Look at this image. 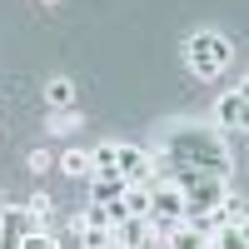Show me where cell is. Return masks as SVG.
<instances>
[{
	"instance_id": "cell-1",
	"label": "cell",
	"mask_w": 249,
	"mask_h": 249,
	"mask_svg": "<svg viewBox=\"0 0 249 249\" xmlns=\"http://www.w3.org/2000/svg\"><path fill=\"white\" fill-rule=\"evenodd\" d=\"M160 150L170 155L175 175H179V170H195V175L230 179V144H224V135H219V130H199V124H175V130L160 140Z\"/></svg>"
},
{
	"instance_id": "cell-2",
	"label": "cell",
	"mask_w": 249,
	"mask_h": 249,
	"mask_svg": "<svg viewBox=\"0 0 249 249\" xmlns=\"http://www.w3.org/2000/svg\"><path fill=\"white\" fill-rule=\"evenodd\" d=\"M184 65H190V75H199V80H219L234 65V45L219 30H199V35L184 40Z\"/></svg>"
},
{
	"instance_id": "cell-3",
	"label": "cell",
	"mask_w": 249,
	"mask_h": 249,
	"mask_svg": "<svg viewBox=\"0 0 249 249\" xmlns=\"http://www.w3.org/2000/svg\"><path fill=\"white\" fill-rule=\"evenodd\" d=\"M144 219H150V230H155L160 239H164V234H170L175 224L184 219V190H179L175 179L150 184V214H144Z\"/></svg>"
},
{
	"instance_id": "cell-4",
	"label": "cell",
	"mask_w": 249,
	"mask_h": 249,
	"mask_svg": "<svg viewBox=\"0 0 249 249\" xmlns=\"http://www.w3.org/2000/svg\"><path fill=\"white\" fill-rule=\"evenodd\" d=\"M115 170L124 184H155L150 170V150H135V144H115Z\"/></svg>"
},
{
	"instance_id": "cell-5",
	"label": "cell",
	"mask_w": 249,
	"mask_h": 249,
	"mask_svg": "<svg viewBox=\"0 0 249 249\" xmlns=\"http://www.w3.org/2000/svg\"><path fill=\"white\" fill-rule=\"evenodd\" d=\"M214 124H219V130H234V135H244V140H249V105H244L234 90H224V95L214 100Z\"/></svg>"
},
{
	"instance_id": "cell-6",
	"label": "cell",
	"mask_w": 249,
	"mask_h": 249,
	"mask_svg": "<svg viewBox=\"0 0 249 249\" xmlns=\"http://www.w3.org/2000/svg\"><path fill=\"white\" fill-rule=\"evenodd\" d=\"M150 239H155V230H150V219H140V214L115 224V249H144Z\"/></svg>"
},
{
	"instance_id": "cell-7",
	"label": "cell",
	"mask_w": 249,
	"mask_h": 249,
	"mask_svg": "<svg viewBox=\"0 0 249 249\" xmlns=\"http://www.w3.org/2000/svg\"><path fill=\"white\" fill-rule=\"evenodd\" d=\"M124 199V179L120 175H95L90 179V204H120Z\"/></svg>"
},
{
	"instance_id": "cell-8",
	"label": "cell",
	"mask_w": 249,
	"mask_h": 249,
	"mask_svg": "<svg viewBox=\"0 0 249 249\" xmlns=\"http://www.w3.org/2000/svg\"><path fill=\"white\" fill-rule=\"evenodd\" d=\"M45 105H50V110H60V115L75 110V80H65V75L50 80V85H45Z\"/></svg>"
},
{
	"instance_id": "cell-9",
	"label": "cell",
	"mask_w": 249,
	"mask_h": 249,
	"mask_svg": "<svg viewBox=\"0 0 249 249\" xmlns=\"http://www.w3.org/2000/svg\"><path fill=\"white\" fill-rule=\"evenodd\" d=\"M164 244H170V249H204V244H210V239H204V234L195 230V224H184V219H179L175 230L164 234Z\"/></svg>"
},
{
	"instance_id": "cell-10",
	"label": "cell",
	"mask_w": 249,
	"mask_h": 249,
	"mask_svg": "<svg viewBox=\"0 0 249 249\" xmlns=\"http://www.w3.org/2000/svg\"><path fill=\"white\" fill-rule=\"evenodd\" d=\"M120 204H124V214H140L144 219V214H150V184H124V199Z\"/></svg>"
},
{
	"instance_id": "cell-11",
	"label": "cell",
	"mask_w": 249,
	"mask_h": 249,
	"mask_svg": "<svg viewBox=\"0 0 249 249\" xmlns=\"http://www.w3.org/2000/svg\"><path fill=\"white\" fill-rule=\"evenodd\" d=\"M60 170L75 175V179H90V175H95V164H90V155H85V150H70L65 160H60Z\"/></svg>"
},
{
	"instance_id": "cell-12",
	"label": "cell",
	"mask_w": 249,
	"mask_h": 249,
	"mask_svg": "<svg viewBox=\"0 0 249 249\" xmlns=\"http://www.w3.org/2000/svg\"><path fill=\"white\" fill-rule=\"evenodd\" d=\"M210 244H214V249H249L244 234H239V224H219V230L210 234Z\"/></svg>"
},
{
	"instance_id": "cell-13",
	"label": "cell",
	"mask_w": 249,
	"mask_h": 249,
	"mask_svg": "<svg viewBox=\"0 0 249 249\" xmlns=\"http://www.w3.org/2000/svg\"><path fill=\"white\" fill-rule=\"evenodd\" d=\"M219 214H224V224H239V219L249 214V199H244V195H224V204H219Z\"/></svg>"
},
{
	"instance_id": "cell-14",
	"label": "cell",
	"mask_w": 249,
	"mask_h": 249,
	"mask_svg": "<svg viewBox=\"0 0 249 249\" xmlns=\"http://www.w3.org/2000/svg\"><path fill=\"white\" fill-rule=\"evenodd\" d=\"M85 249H115V230H75Z\"/></svg>"
},
{
	"instance_id": "cell-15",
	"label": "cell",
	"mask_w": 249,
	"mask_h": 249,
	"mask_svg": "<svg viewBox=\"0 0 249 249\" xmlns=\"http://www.w3.org/2000/svg\"><path fill=\"white\" fill-rule=\"evenodd\" d=\"M15 249H60V244H55L45 230H30V234H20V244H15Z\"/></svg>"
},
{
	"instance_id": "cell-16",
	"label": "cell",
	"mask_w": 249,
	"mask_h": 249,
	"mask_svg": "<svg viewBox=\"0 0 249 249\" xmlns=\"http://www.w3.org/2000/svg\"><path fill=\"white\" fill-rule=\"evenodd\" d=\"M239 234H244V244H249V214H244V219H239Z\"/></svg>"
},
{
	"instance_id": "cell-17",
	"label": "cell",
	"mask_w": 249,
	"mask_h": 249,
	"mask_svg": "<svg viewBox=\"0 0 249 249\" xmlns=\"http://www.w3.org/2000/svg\"><path fill=\"white\" fill-rule=\"evenodd\" d=\"M234 95H239V100H244V105H249V80H244V85H239V90H234Z\"/></svg>"
},
{
	"instance_id": "cell-18",
	"label": "cell",
	"mask_w": 249,
	"mask_h": 249,
	"mask_svg": "<svg viewBox=\"0 0 249 249\" xmlns=\"http://www.w3.org/2000/svg\"><path fill=\"white\" fill-rule=\"evenodd\" d=\"M144 249H170V244H164V239H160V234H155V239H150V244H144Z\"/></svg>"
},
{
	"instance_id": "cell-19",
	"label": "cell",
	"mask_w": 249,
	"mask_h": 249,
	"mask_svg": "<svg viewBox=\"0 0 249 249\" xmlns=\"http://www.w3.org/2000/svg\"><path fill=\"white\" fill-rule=\"evenodd\" d=\"M0 234H5V214H0Z\"/></svg>"
},
{
	"instance_id": "cell-20",
	"label": "cell",
	"mask_w": 249,
	"mask_h": 249,
	"mask_svg": "<svg viewBox=\"0 0 249 249\" xmlns=\"http://www.w3.org/2000/svg\"><path fill=\"white\" fill-rule=\"evenodd\" d=\"M204 249H214V244H204Z\"/></svg>"
}]
</instances>
